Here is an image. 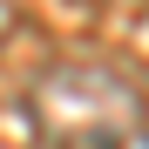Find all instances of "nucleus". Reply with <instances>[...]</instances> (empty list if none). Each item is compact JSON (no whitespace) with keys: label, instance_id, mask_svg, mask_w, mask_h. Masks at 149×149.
I'll use <instances>...</instances> for the list:
<instances>
[{"label":"nucleus","instance_id":"f257e3e1","mask_svg":"<svg viewBox=\"0 0 149 149\" xmlns=\"http://www.w3.org/2000/svg\"><path fill=\"white\" fill-rule=\"evenodd\" d=\"M142 122V88L102 61H54L27 88V129L41 149H129Z\"/></svg>","mask_w":149,"mask_h":149},{"label":"nucleus","instance_id":"f03ea898","mask_svg":"<svg viewBox=\"0 0 149 149\" xmlns=\"http://www.w3.org/2000/svg\"><path fill=\"white\" fill-rule=\"evenodd\" d=\"M14 27H20V7H14V0H0V47L14 41Z\"/></svg>","mask_w":149,"mask_h":149}]
</instances>
